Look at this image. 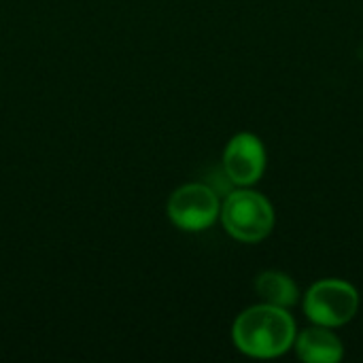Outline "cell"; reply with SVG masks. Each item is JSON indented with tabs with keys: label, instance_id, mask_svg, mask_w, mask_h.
Masks as SVG:
<instances>
[{
	"label": "cell",
	"instance_id": "cell-1",
	"mask_svg": "<svg viewBox=\"0 0 363 363\" xmlns=\"http://www.w3.org/2000/svg\"><path fill=\"white\" fill-rule=\"evenodd\" d=\"M298 330L287 308L257 304L242 311L232 328L236 349L255 359H272L285 355L296 342Z\"/></svg>",
	"mask_w": 363,
	"mask_h": 363
},
{
	"label": "cell",
	"instance_id": "cell-3",
	"mask_svg": "<svg viewBox=\"0 0 363 363\" xmlns=\"http://www.w3.org/2000/svg\"><path fill=\"white\" fill-rule=\"evenodd\" d=\"M357 289L340 279L317 281L304 296V313L315 325L340 328L357 315Z\"/></svg>",
	"mask_w": 363,
	"mask_h": 363
},
{
	"label": "cell",
	"instance_id": "cell-5",
	"mask_svg": "<svg viewBox=\"0 0 363 363\" xmlns=\"http://www.w3.org/2000/svg\"><path fill=\"white\" fill-rule=\"evenodd\" d=\"M223 174L236 187L255 185L266 172V147L259 136L240 132L223 149Z\"/></svg>",
	"mask_w": 363,
	"mask_h": 363
},
{
	"label": "cell",
	"instance_id": "cell-7",
	"mask_svg": "<svg viewBox=\"0 0 363 363\" xmlns=\"http://www.w3.org/2000/svg\"><path fill=\"white\" fill-rule=\"evenodd\" d=\"M255 291L262 298V302L281 306V308H291L300 300V289L296 281L279 270H266L255 279Z\"/></svg>",
	"mask_w": 363,
	"mask_h": 363
},
{
	"label": "cell",
	"instance_id": "cell-4",
	"mask_svg": "<svg viewBox=\"0 0 363 363\" xmlns=\"http://www.w3.org/2000/svg\"><path fill=\"white\" fill-rule=\"evenodd\" d=\"M168 217L183 232L208 230L221 213L217 191L206 183H187L172 191L168 200Z\"/></svg>",
	"mask_w": 363,
	"mask_h": 363
},
{
	"label": "cell",
	"instance_id": "cell-2",
	"mask_svg": "<svg viewBox=\"0 0 363 363\" xmlns=\"http://www.w3.org/2000/svg\"><path fill=\"white\" fill-rule=\"evenodd\" d=\"M221 223L225 232L240 242H259L274 228V208L270 200L249 187L230 191L221 204Z\"/></svg>",
	"mask_w": 363,
	"mask_h": 363
},
{
	"label": "cell",
	"instance_id": "cell-6",
	"mask_svg": "<svg viewBox=\"0 0 363 363\" xmlns=\"http://www.w3.org/2000/svg\"><path fill=\"white\" fill-rule=\"evenodd\" d=\"M296 355L306 363H338L345 357L340 338L325 325H313L302 330L294 342Z\"/></svg>",
	"mask_w": 363,
	"mask_h": 363
}]
</instances>
